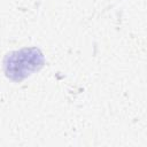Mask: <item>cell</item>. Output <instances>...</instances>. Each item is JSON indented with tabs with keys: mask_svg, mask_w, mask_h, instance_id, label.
Segmentation results:
<instances>
[{
	"mask_svg": "<svg viewBox=\"0 0 147 147\" xmlns=\"http://www.w3.org/2000/svg\"><path fill=\"white\" fill-rule=\"evenodd\" d=\"M44 55L39 48H22L7 54L3 61L6 75L13 80H22L44 65Z\"/></svg>",
	"mask_w": 147,
	"mask_h": 147,
	"instance_id": "cell-1",
	"label": "cell"
}]
</instances>
